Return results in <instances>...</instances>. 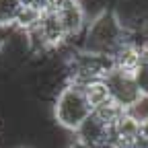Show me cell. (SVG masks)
Here are the masks:
<instances>
[{"label": "cell", "mask_w": 148, "mask_h": 148, "mask_svg": "<svg viewBox=\"0 0 148 148\" xmlns=\"http://www.w3.org/2000/svg\"><path fill=\"white\" fill-rule=\"evenodd\" d=\"M117 148H140L138 144H134V146H117Z\"/></svg>", "instance_id": "30bf717a"}, {"label": "cell", "mask_w": 148, "mask_h": 148, "mask_svg": "<svg viewBox=\"0 0 148 148\" xmlns=\"http://www.w3.org/2000/svg\"><path fill=\"white\" fill-rule=\"evenodd\" d=\"M103 80L109 86L111 101H115L123 111H130L142 97V90L136 84L134 74H125V72L115 70L113 66H111V70L103 76Z\"/></svg>", "instance_id": "3957f363"}, {"label": "cell", "mask_w": 148, "mask_h": 148, "mask_svg": "<svg viewBox=\"0 0 148 148\" xmlns=\"http://www.w3.org/2000/svg\"><path fill=\"white\" fill-rule=\"evenodd\" d=\"M43 12L45 10H39V8H31V6H21V10H18L16 18H14V25L12 29L23 33L25 37L29 33H33L37 27H39L41 18H43Z\"/></svg>", "instance_id": "8992f818"}, {"label": "cell", "mask_w": 148, "mask_h": 148, "mask_svg": "<svg viewBox=\"0 0 148 148\" xmlns=\"http://www.w3.org/2000/svg\"><path fill=\"white\" fill-rule=\"evenodd\" d=\"M21 6V0H0V29H8L14 25Z\"/></svg>", "instance_id": "52a82bcc"}, {"label": "cell", "mask_w": 148, "mask_h": 148, "mask_svg": "<svg viewBox=\"0 0 148 148\" xmlns=\"http://www.w3.org/2000/svg\"><path fill=\"white\" fill-rule=\"evenodd\" d=\"M142 121H138L130 111H123L119 119L111 125V142L115 146H134L140 142Z\"/></svg>", "instance_id": "277c9868"}, {"label": "cell", "mask_w": 148, "mask_h": 148, "mask_svg": "<svg viewBox=\"0 0 148 148\" xmlns=\"http://www.w3.org/2000/svg\"><path fill=\"white\" fill-rule=\"evenodd\" d=\"M140 144L148 146V119L142 121V130H140Z\"/></svg>", "instance_id": "9c48e42d"}, {"label": "cell", "mask_w": 148, "mask_h": 148, "mask_svg": "<svg viewBox=\"0 0 148 148\" xmlns=\"http://www.w3.org/2000/svg\"><path fill=\"white\" fill-rule=\"evenodd\" d=\"M125 35H127V27L121 23V18L115 12L103 10L95 21L86 27L84 51L111 58V53L125 39Z\"/></svg>", "instance_id": "6da1fadb"}, {"label": "cell", "mask_w": 148, "mask_h": 148, "mask_svg": "<svg viewBox=\"0 0 148 148\" xmlns=\"http://www.w3.org/2000/svg\"><path fill=\"white\" fill-rule=\"evenodd\" d=\"M23 6H31V8H39V10H45V4L47 0H21Z\"/></svg>", "instance_id": "ba28073f"}, {"label": "cell", "mask_w": 148, "mask_h": 148, "mask_svg": "<svg viewBox=\"0 0 148 148\" xmlns=\"http://www.w3.org/2000/svg\"><path fill=\"white\" fill-rule=\"evenodd\" d=\"M80 88H82L84 99H86V103L90 105V109H92V111L99 109V107H103V105H107V103L111 101L109 86H107V82H105L103 78L88 80V82H84Z\"/></svg>", "instance_id": "5b68a950"}, {"label": "cell", "mask_w": 148, "mask_h": 148, "mask_svg": "<svg viewBox=\"0 0 148 148\" xmlns=\"http://www.w3.org/2000/svg\"><path fill=\"white\" fill-rule=\"evenodd\" d=\"M92 109L84 99V92L78 84L66 82L64 88L58 90L53 101V119L58 121L68 132H76V130L90 117Z\"/></svg>", "instance_id": "7a4b0ae2"}]
</instances>
